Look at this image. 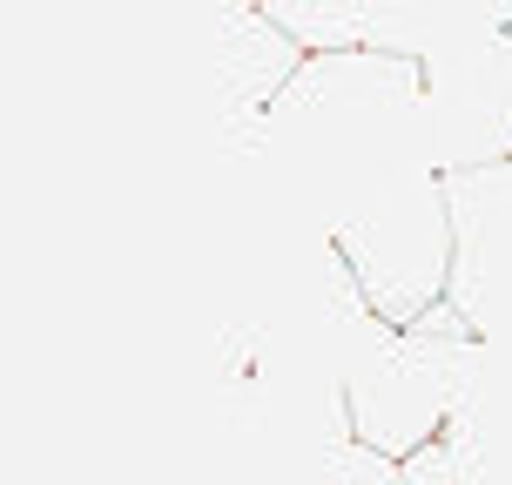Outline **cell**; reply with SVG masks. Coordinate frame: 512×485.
<instances>
[{
	"label": "cell",
	"instance_id": "obj_1",
	"mask_svg": "<svg viewBox=\"0 0 512 485\" xmlns=\"http://www.w3.org/2000/svg\"><path fill=\"white\" fill-rule=\"evenodd\" d=\"M331 250L351 263L364 304L384 331H411L425 310L452 297V203H445V176L425 155L391 162L371 182H358L331 223Z\"/></svg>",
	"mask_w": 512,
	"mask_h": 485
},
{
	"label": "cell",
	"instance_id": "obj_2",
	"mask_svg": "<svg viewBox=\"0 0 512 485\" xmlns=\"http://www.w3.org/2000/svg\"><path fill=\"white\" fill-rule=\"evenodd\" d=\"M425 155L438 176L512 162V14H472L425 61Z\"/></svg>",
	"mask_w": 512,
	"mask_h": 485
},
{
	"label": "cell",
	"instance_id": "obj_3",
	"mask_svg": "<svg viewBox=\"0 0 512 485\" xmlns=\"http://www.w3.org/2000/svg\"><path fill=\"white\" fill-rule=\"evenodd\" d=\"M452 203V304L472 317V331L492 337L512 317V162L445 176Z\"/></svg>",
	"mask_w": 512,
	"mask_h": 485
},
{
	"label": "cell",
	"instance_id": "obj_4",
	"mask_svg": "<svg viewBox=\"0 0 512 485\" xmlns=\"http://www.w3.org/2000/svg\"><path fill=\"white\" fill-rule=\"evenodd\" d=\"M270 27H283L304 54H351V48H371L378 34V7H317V0H277L263 7Z\"/></svg>",
	"mask_w": 512,
	"mask_h": 485
}]
</instances>
